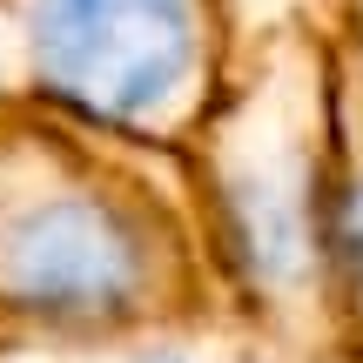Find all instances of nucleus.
<instances>
[{
	"label": "nucleus",
	"instance_id": "2",
	"mask_svg": "<svg viewBox=\"0 0 363 363\" xmlns=\"http://www.w3.org/2000/svg\"><path fill=\"white\" fill-rule=\"evenodd\" d=\"M202 229L256 363H350L337 296V108L330 21H242L229 81L189 135Z\"/></svg>",
	"mask_w": 363,
	"mask_h": 363
},
{
	"label": "nucleus",
	"instance_id": "4",
	"mask_svg": "<svg viewBox=\"0 0 363 363\" xmlns=\"http://www.w3.org/2000/svg\"><path fill=\"white\" fill-rule=\"evenodd\" d=\"M330 108H337V296L350 363H363V21H330Z\"/></svg>",
	"mask_w": 363,
	"mask_h": 363
},
{
	"label": "nucleus",
	"instance_id": "6",
	"mask_svg": "<svg viewBox=\"0 0 363 363\" xmlns=\"http://www.w3.org/2000/svg\"><path fill=\"white\" fill-rule=\"evenodd\" d=\"M303 7H316L323 21H343V13H350V0H303Z\"/></svg>",
	"mask_w": 363,
	"mask_h": 363
},
{
	"label": "nucleus",
	"instance_id": "1",
	"mask_svg": "<svg viewBox=\"0 0 363 363\" xmlns=\"http://www.w3.org/2000/svg\"><path fill=\"white\" fill-rule=\"evenodd\" d=\"M235 337L182 148L61 101H0V350Z\"/></svg>",
	"mask_w": 363,
	"mask_h": 363
},
{
	"label": "nucleus",
	"instance_id": "5",
	"mask_svg": "<svg viewBox=\"0 0 363 363\" xmlns=\"http://www.w3.org/2000/svg\"><path fill=\"white\" fill-rule=\"evenodd\" d=\"M21 94H34V61H27L21 21H13L7 0H0V101H21Z\"/></svg>",
	"mask_w": 363,
	"mask_h": 363
},
{
	"label": "nucleus",
	"instance_id": "3",
	"mask_svg": "<svg viewBox=\"0 0 363 363\" xmlns=\"http://www.w3.org/2000/svg\"><path fill=\"white\" fill-rule=\"evenodd\" d=\"M34 94L155 148H189L229 81L235 0H7Z\"/></svg>",
	"mask_w": 363,
	"mask_h": 363
},
{
	"label": "nucleus",
	"instance_id": "7",
	"mask_svg": "<svg viewBox=\"0 0 363 363\" xmlns=\"http://www.w3.org/2000/svg\"><path fill=\"white\" fill-rule=\"evenodd\" d=\"M343 21H363V0H350V13H343Z\"/></svg>",
	"mask_w": 363,
	"mask_h": 363
}]
</instances>
